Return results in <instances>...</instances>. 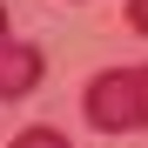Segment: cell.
Masks as SVG:
<instances>
[{
	"instance_id": "7a4b0ae2",
	"label": "cell",
	"mask_w": 148,
	"mask_h": 148,
	"mask_svg": "<svg viewBox=\"0 0 148 148\" xmlns=\"http://www.w3.org/2000/svg\"><path fill=\"white\" fill-rule=\"evenodd\" d=\"M34 88H40V54L27 40H0V101H20Z\"/></svg>"
},
{
	"instance_id": "277c9868",
	"label": "cell",
	"mask_w": 148,
	"mask_h": 148,
	"mask_svg": "<svg viewBox=\"0 0 148 148\" xmlns=\"http://www.w3.org/2000/svg\"><path fill=\"white\" fill-rule=\"evenodd\" d=\"M128 27H135V34H148V0H128Z\"/></svg>"
},
{
	"instance_id": "3957f363",
	"label": "cell",
	"mask_w": 148,
	"mask_h": 148,
	"mask_svg": "<svg viewBox=\"0 0 148 148\" xmlns=\"http://www.w3.org/2000/svg\"><path fill=\"white\" fill-rule=\"evenodd\" d=\"M14 148H74V141H67L61 128H40V121H34V128H20V135H14Z\"/></svg>"
},
{
	"instance_id": "5b68a950",
	"label": "cell",
	"mask_w": 148,
	"mask_h": 148,
	"mask_svg": "<svg viewBox=\"0 0 148 148\" xmlns=\"http://www.w3.org/2000/svg\"><path fill=\"white\" fill-rule=\"evenodd\" d=\"M0 40H7V7H0Z\"/></svg>"
},
{
	"instance_id": "6da1fadb",
	"label": "cell",
	"mask_w": 148,
	"mask_h": 148,
	"mask_svg": "<svg viewBox=\"0 0 148 148\" xmlns=\"http://www.w3.org/2000/svg\"><path fill=\"white\" fill-rule=\"evenodd\" d=\"M81 114H88V128H101V135L148 128V61H141V67H108V74H94L88 94H81Z\"/></svg>"
}]
</instances>
